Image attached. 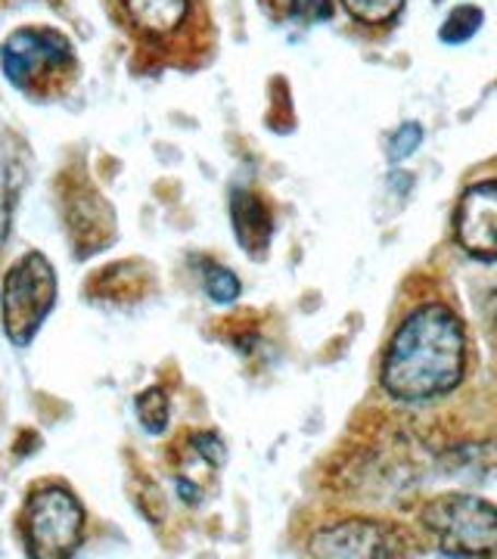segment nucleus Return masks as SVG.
<instances>
[{"mask_svg": "<svg viewBox=\"0 0 497 559\" xmlns=\"http://www.w3.org/2000/svg\"><path fill=\"white\" fill-rule=\"evenodd\" d=\"M466 340L458 314L445 305H423L398 326L382 360V385L401 401H426L463 380Z\"/></svg>", "mask_w": 497, "mask_h": 559, "instance_id": "f257e3e1", "label": "nucleus"}, {"mask_svg": "<svg viewBox=\"0 0 497 559\" xmlns=\"http://www.w3.org/2000/svg\"><path fill=\"white\" fill-rule=\"evenodd\" d=\"M438 550L454 559L497 557V507L473 495H448L423 510Z\"/></svg>", "mask_w": 497, "mask_h": 559, "instance_id": "f03ea898", "label": "nucleus"}, {"mask_svg": "<svg viewBox=\"0 0 497 559\" xmlns=\"http://www.w3.org/2000/svg\"><path fill=\"white\" fill-rule=\"evenodd\" d=\"M57 305V271L40 252L22 255L3 280V330L13 345L35 340L44 318Z\"/></svg>", "mask_w": 497, "mask_h": 559, "instance_id": "7ed1b4c3", "label": "nucleus"}, {"mask_svg": "<svg viewBox=\"0 0 497 559\" xmlns=\"http://www.w3.org/2000/svg\"><path fill=\"white\" fill-rule=\"evenodd\" d=\"M84 535V510L60 485L40 488L25 510V538L32 559H72Z\"/></svg>", "mask_w": 497, "mask_h": 559, "instance_id": "20e7f679", "label": "nucleus"}, {"mask_svg": "<svg viewBox=\"0 0 497 559\" xmlns=\"http://www.w3.org/2000/svg\"><path fill=\"white\" fill-rule=\"evenodd\" d=\"M72 62L69 40L50 28H22L0 47V69L20 91H40L54 84L66 69H72Z\"/></svg>", "mask_w": 497, "mask_h": 559, "instance_id": "39448f33", "label": "nucleus"}, {"mask_svg": "<svg viewBox=\"0 0 497 559\" xmlns=\"http://www.w3.org/2000/svg\"><path fill=\"white\" fill-rule=\"evenodd\" d=\"M315 559H407V540L395 525L377 520H342L308 540Z\"/></svg>", "mask_w": 497, "mask_h": 559, "instance_id": "423d86ee", "label": "nucleus"}, {"mask_svg": "<svg viewBox=\"0 0 497 559\" xmlns=\"http://www.w3.org/2000/svg\"><path fill=\"white\" fill-rule=\"evenodd\" d=\"M458 242L478 261H497V180L473 183L454 218Z\"/></svg>", "mask_w": 497, "mask_h": 559, "instance_id": "0eeeda50", "label": "nucleus"}, {"mask_svg": "<svg viewBox=\"0 0 497 559\" xmlns=\"http://www.w3.org/2000/svg\"><path fill=\"white\" fill-rule=\"evenodd\" d=\"M230 215H234V227H237V240L246 252L259 255L268 249L271 240V215L264 209V202L246 190L234 193V205H230Z\"/></svg>", "mask_w": 497, "mask_h": 559, "instance_id": "6e6552de", "label": "nucleus"}, {"mask_svg": "<svg viewBox=\"0 0 497 559\" xmlns=\"http://www.w3.org/2000/svg\"><path fill=\"white\" fill-rule=\"evenodd\" d=\"M119 3L146 35H171L187 16V0H119Z\"/></svg>", "mask_w": 497, "mask_h": 559, "instance_id": "1a4fd4ad", "label": "nucleus"}, {"mask_svg": "<svg viewBox=\"0 0 497 559\" xmlns=\"http://www.w3.org/2000/svg\"><path fill=\"white\" fill-rule=\"evenodd\" d=\"M134 411H138V419L143 423V429H146V432H153V436L165 432L168 417H171V411H168V399H165V392H162V389H146V392H140Z\"/></svg>", "mask_w": 497, "mask_h": 559, "instance_id": "9d476101", "label": "nucleus"}, {"mask_svg": "<svg viewBox=\"0 0 497 559\" xmlns=\"http://www.w3.org/2000/svg\"><path fill=\"white\" fill-rule=\"evenodd\" d=\"M482 22H485V13H482L478 7H458V10L445 20L438 38L445 40V44H463V40H470L476 35L478 28H482Z\"/></svg>", "mask_w": 497, "mask_h": 559, "instance_id": "9b49d317", "label": "nucleus"}, {"mask_svg": "<svg viewBox=\"0 0 497 559\" xmlns=\"http://www.w3.org/2000/svg\"><path fill=\"white\" fill-rule=\"evenodd\" d=\"M342 3L364 25H382V22L395 20L404 7V0H342Z\"/></svg>", "mask_w": 497, "mask_h": 559, "instance_id": "f8f14e48", "label": "nucleus"}, {"mask_svg": "<svg viewBox=\"0 0 497 559\" xmlns=\"http://www.w3.org/2000/svg\"><path fill=\"white\" fill-rule=\"evenodd\" d=\"M205 293L218 301V305H230V301L239 296L237 274H234V271H227V267L212 264V267L205 271Z\"/></svg>", "mask_w": 497, "mask_h": 559, "instance_id": "ddd939ff", "label": "nucleus"}, {"mask_svg": "<svg viewBox=\"0 0 497 559\" xmlns=\"http://www.w3.org/2000/svg\"><path fill=\"white\" fill-rule=\"evenodd\" d=\"M419 140H423V128H419L417 121L401 124L395 134H392V140H389V159L404 162L414 150H417Z\"/></svg>", "mask_w": 497, "mask_h": 559, "instance_id": "4468645a", "label": "nucleus"}, {"mask_svg": "<svg viewBox=\"0 0 497 559\" xmlns=\"http://www.w3.org/2000/svg\"><path fill=\"white\" fill-rule=\"evenodd\" d=\"M190 448H193V454H199L209 466H221V463L227 460V448H224V441H221L215 432H197V436H190Z\"/></svg>", "mask_w": 497, "mask_h": 559, "instance_id": "2eb2a0df", "label": "nucleus"}, {"mask_svg": "<svg viewBox=\"0 0 497 559\" xmlns=\"http://www.w3.org/2000/svg\"><path fill=\"white\" fill-rule=\"evenodd\" d=\"M283 7H286L296 20L305 22H323L333 16L330 0H283Z\"/></svg>", "mask_w": 497, "mask_h": 559, "instance_id": "dca6fc26", "label": "nucleus"}, {"mask_svg": "<svg viewBox=\"0 0 497 559\" xmlns=\"http://www.w3.org/2000/svg\"><path fill=\"white\" fill-rule=\"evenodd\" d=\"M178 495L184 503H197L199 500V488L190 479H178Z\"/></svg>", "mask_w": 497, "mask_h": 559, "instance_id": "f3484780", "label": "nucleus"}]
</instances>
